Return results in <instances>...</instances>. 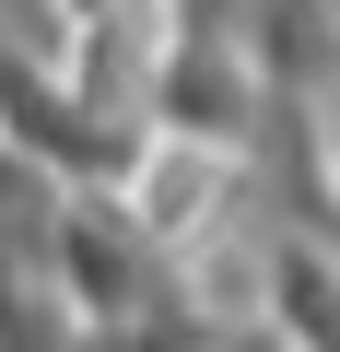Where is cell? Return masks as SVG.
<instances>
[{"label": "cell", "instance_id": "6da1fadb", "mask_svg": "<svg viewBox=\"0 0 340 352\" xmlns=\"http://www.w3.org/2000/svg\"><path fill=\"white\" fill-rule=\"evenodd\" d=\"M235 36H247L258 82L293 94V106H317V94L340 82V24H328V0H235Z\"/></svg>", "mask_w": 340, "mask_h": 352}, {"label": "cell", "instance_id": "3957f363", "mask_svg": "<svg viewBox=\"0 0 340 352\" xmlns=\"http://www.w3.org/2000/svg\"><path fill=\"white\" fill-rule=\"evenodd\" d=\"M328 24H340V0H328Z\"/></svg>", "mask_w": 340, "mask_h": 352}, {"label": "cell", "instance_id": "7a4b0ae2", "mask_svg": "<svg viewBox=\"0 0 340 352\" xmlns=\"http://www.w3.org/2000/svg\"><path fill=\"white\" fill-rule=\"evenodd\" d=\"M270 340H340V247L270 223Z\"/></svg>", "mask_w": 340, "mask_h": 352}]
</instances>
